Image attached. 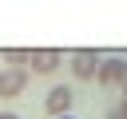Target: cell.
<instances>
[{
	"label": "cell",
	"instance_id": "obj_7",
	"mask_svg": "<svg viewBox=\"0 0 127 119\" xmlns=\"http://www.w3.org/2000/svg\"><path fill=\"white\" fill-rule=\"evenodd\" d=\"M107 119H127V103H115V107L107 111Z\"/></svg>",
	"mask_w": 127,
	"mask_h": 119
},
{
	"label": "cell",
	"instance_id": "obj_4",
	"mask_svg": "<svg viewBox=\"0 0 127 119\" xmlns=\"http://www.w3.org/2000/svg\"><path fill=\"white\" fill-rule=\"evenodd\" d=\"M71 103H75V91L71 87H52L48 91V99H44V111L52 115V119H60V115H71Z\"/></svg>",
	"mask_w": 127,
	"mask_h": 119
},
{
	"label": "cell",
	"instance_id": "obj_1",
	"mask_svg": "<svg viewBox=\"0 0 127 119\" xmlns=\"http://www.w3.org/2000/svg\"><path fill=\"white\" fill-rule=\"evenodd\" d=\"M28 91V67H4L0 71V99H20Z\"/></svg>",
	"mask_w": 127,
	"mask_h": 119
},
{
	"label": "cell",
	"instance_id": "obj_10",
	"mask_svg": "<svg viewBox=\"0 0 127 119\" xmlns=\"http://www.w3.org/2000/svg\"><path fill=\"white\" fill-rule=\"evenodd\" d=\"M60 119H75V115H60Z\"/></svg>",
	"mask_w": 127,
	"mask_h": 119
},
{
	"label": "cell",
	"instance_id": "obj_3",
	"mask_svg": "<svg viewBox=\"0 0 127 119\" xmlns=\"http://www.w3.org/2000/svg\"><path fill=\"white\" fill-rule=\"evenodd\" d=\"M95 71H99V52H95V48L71 52V75H75V79H95Z\"/></svg>",
	"mask_w": 127,
	"mask_h": 119
},
{
	"label": "cell",
	"instance_id": "obj_9",
	"mask_svg": "<svg viewBox=\"0 0 127 119\" xmlns=\"http://www.w3.org/2000/svg\"><path fill=\"white\" fill-rule=\"evenodd\" d=\"M0 119H20V115H12V111H0Z\"/></svg>",
	"mask_w": 127,
	"mask_h": 119
},
{
	"label": "cell",
	"instance_id": "obj_2",
	"mask_svg": "<svg viewBox=\"0 0 127 119\" xmlns=\"http://www.w3.org/2000/svg\"><path fill=\"white\" fill-rule=\"evenodd\" d=\"M28 63H32V71H36V75H52V71L64 63V52H60V48H32Z\"/></svg>",
	"mask_w": 127,
	"mask_h": 119
},
{
	"label": "cell",
	"instance_id": "obj_8",
	"mask_svg": "<svg viewBox=\"0 0 127 119\" xmlns=\"http://www.w3.org/2000/svg\"><path fill=\"white\" fill-rule=\"evenodd\" d=\"M119 87H123V99H119V103H127V75H123V83H119Z\"/></svg>",
	"mask_w": 127,
	"mask_h": 119
},
{
	"label": "cell",
	"instance_id": "obj_6",
	"mask_svg": "<svg viewBox=\"0 0 127 119\" xmlns=\"http://www.w3.org/2000/svg\"><path fill=\"white\" fill-rule=\"evenodd\" d=\"M28 56H32V48H8V52H4V60H8L12 67H24Z\"/></svg>",
	"mask_w": 127,
	"mask_h": 119
},
{
	"label": "cell",
	"instance_id": "obj_5",
	"mask_svg": "<svg viewBox=\"0 0 127 119\" xmlns=\"http://www.w3.org/2000/svg\"><path fill=\"white\" fill-rule=\"evenodd\" d=\"M123 75H127V60H119V56H107V60H99V71H95V79H99L103 87H119V83H123Z\"/></svg>",
	"mask_w": 127,
	"mask_h": 119
}]
</instances>
